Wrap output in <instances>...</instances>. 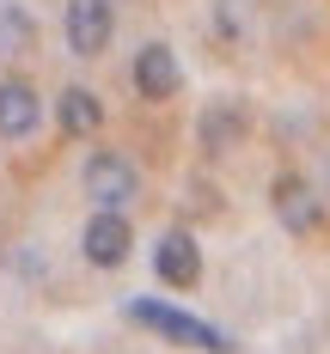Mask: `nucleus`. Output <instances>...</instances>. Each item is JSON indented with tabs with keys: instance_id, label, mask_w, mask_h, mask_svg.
Here are the masks:
<instances>
[{
	"instance_id": "1",
	"label": "nucleus",
	"mask_w": 330,
	"mask_h": 354,
	"mask_svg": "<svg viewBox=\"0 0 330 354\" xmlns=\"http://www.w3.org/2000/svg\"><path fill=\"white\" fill-rule=\"evenodd\" d=\"M122 318L153 330V336H165V342H178V348H196V354H232L239 342L208 318H190L178 306H165V299H153V293H135V299H122Z\"/></svg>"
},
{
	"instance_id": "2",
	"label": "nucleus",
	"mask_w": 330,
	"mask_h": 354,
	"mask_svg": "<svg viewBox=\"0 0 330 354\" xmlns=\"http://www.w3.org/2000/svg\"><path fill=\"white\" fill-rule=\"evenodd\" d=\"M80 183H86L92 208H122L129 214L135 202H141V165H135L129 153H116V147H98V153L86 159Z\"/></svg>"
},
{
	"instance_id": "3",
	"label": "nucleus",
	"mask_w": 330,
	"mask_h": 354,
	"mask_svg": "<svg viewBox=\"0 0 330 354\" xmlns=\"http://www.w3.org/2000/svg\"><path fill=\"white\" fill-rule=\"evenodd\" d=\"M129 86H135V98L141 104H172L183 92V62H178V49L172 43H141L135 49V62H129Z\"/></svg>"
},
{
	"instance_id": "4",
	"label": "nucleus",
	"mask_w": 330,
	"mask_h": 354,
	"mask_svg": "<svg viewBox=\"0 0 330 354\" xmlns=\"http://www.w3.org/2000/svg\"><path fill=\"white\" fill-rule=\"evenodd\" d=\"M62 37H68V55L98 62V55L110 49V37H116V0H68Z\"/></svg>"
},
{
	"instance_id": "5",
	"label": "nucleus",
	"mask_w": 330,
	"mask_h": 354,
	"mask_svg": "<svg viewBox=\"0 0 330 354\" xmlns=\"http://www.w3.org/2000/svg\"><path fill=\"white\" fill-rule=\"evenodd\" d=\"M269 208H275V220L288 226L293 239H318V226H324V196H318L300 171H275V183H269Z\"/></svg>"
},
{
	"instance_id": "6",
	"label": "nucleus",
	"mask_w": 330,
	"mask_h": 354,
	"mask_svg": "<svg viewBox=\"0 0 330 354\" xmlns=\"http://www.w3.org/2000/svg\"><path fill=\"white\" fill-rule=\"evenodd\" d=\"M80 250H86L92 269H122L129 250H135V226H129V214H122V208H92L86 232H80Z\"/></svg>"
},
{
	"instance_id": "7",
	"label": "nucleus",
	"mask_w": 330,
	"mask_h": 354,
	"mask_svg": "<svg viewBox=\"0 0 330 354\" xmlns=\"http://www.w3.org/2000/svg\"><path fill=\"white\" fill-rule=\"evenodd\" d=\"M245 135H251V110L239 104V98L202 104V116H196V147H202L208 159H226L232 147H245Z\"/></svg>"
},
{
	"instance_id": "8",
	"label": "nucleus",
	"mask_w": 330,
	"mask_h": 354,
	"mask_svg": "<svg viewBox=\"0 0 330 354\" xmlns=\"http://www.w3.org/2000/svg\"><path fill=\"white\" fill-rule=\"evenodd\" d=\"M153 275L165 287H178V293H190V287L202 281V245H196V232L172 226V232L153 245Z\"/></svg>"
},
{
	"instance_id": "9",
	"label": "nucleus",
	"mask_w": 330,
	"mask_h": 354,
	"mask_svg": "<svg viewBox=\"0 0 330 354\" xmlns=\"http://www.w3.org/2000/svg\"><path fill=\"white\" fill-rule=\"evenodd\" d=\"M43 122V98L25 80H0V141H31Z\"/></svg>"
},
{
	"instance_id": "10",
	"label": "nucleus",
	"mask_w": 330,
	"mask_h": 354,
	"mask_svg": "<svg viewBox=\"0 0 330 354\" xmlns=\"http://www.w3.org/2000/svg\"><path fill=\"white\" fill-rule=\"evenodd\" d=\"M55 122H62L68 141H92V135L104 129V104H98V92H92V86H62V98H55Z\"/></svg>"
},
{
	"instance_id": "11",
	"label": "nucleus",
	"mask_w": 330,
	"mask_h": 354,
	"mask_svg": "<svg viewBox=\"0 0 330 354\" xmlns=\"http://www.w3.org/2000/svg\"><path fill=\"white\" fill-rule=\"evenodd\" d=\"M31 37H37L31 12L6 0V6H0V49H6V55H25V49H31Z\"/></svg>"
}]
</instances>
